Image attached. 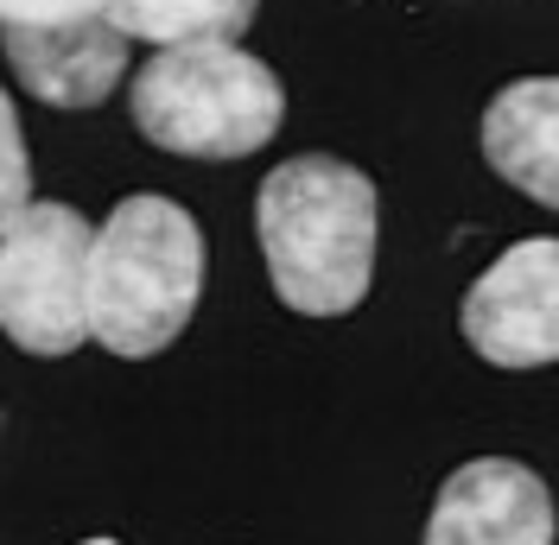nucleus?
I'll use <instances>...</instances> for the list:
<instances>
[{
	"label": "nucleus",
	"instance_id": "2",
	"mask_svg": "<svg viewBox=\"0 0 559 545\" xmlns=\"http://www.w3.org/2000/svg\"><path fill=\"white\" fill-rule=\"evenodd\" d=\"M204 292V229L173 197H121L90 254V337L108 355H159Z\"/></svg>",
	"mask_w": 559,
	"mask_h": 545
},
{
	"label": "nucleus",
	"instance_id": "5",
	"mask_svg": "<svg viewBox=\"0 0 559 545\" xmlns=\"http://www.w3.org/2000/svg\"><path fill=\"white\" fill-rule=\"evenodd\" d=\"M464 342L489 368H547L559 362V241L534 235L496 254V267L464 292Z\"/></svg>",
	"mask_w": 559,
	"mask_h": 545
},
{
	"label": "nucleus",
	"instance_id": "1",
	"mask_svg": "<svg viewBox=\"0 0 559 545\" xmlns=\"http://www.w3.org/2000/svg\"><path fill=\"white\" fill-rule=\"evenodd\" d=\"M254 235L280 305L299 317H344L376 272V184L331 153H299L261 178Z\"/></svg>",
	"mask_w": 559,
	"mask_h": 545
},
{
	"label": "nucleus",
	"instance_id": "12",
	"mask_svg": "<svg viewBox=\"0 0 559 545\" xmlns=\"http://www.w3.org/2000/svg\"><path fill=\"white\" fill-rule=\"evenodd\" d=\"M83 545H115V540H83Z\"/></svg>",
	"mask_w": 559,
	"mask_h": 545
},
{
	"label": "nucleus",
	"instance_id": "11",
	"mask_svg": "<svg viewBox=\"0 0 559 545\" xmlns=\"http://www.w3.org/2000/svg\"><path fill=\"white\" fill-rule=\"evenodd\" d=\"M33 204L26 197V146H20V121H13V108H7V209Z\"/></svg>",
	"mask_w": 559,
	"mask_h": 545
},
{
	"label": "nucleus",
	"instance_id": "7",
	"mask_svg": "<svg viewBox=\"0 0 559 545\" xmlns=\"http://www.w3.org/2000/svg\"><path fill=\"white\" fill-rule=\"evenodd\" d=\"M7 38V64L20 76V89H33L51 108H96L128 76V45L108 20L96 26H64V33H26V26H0Z\"/></svg>",
	"mask_w": 559,
	"mask_h": 545
},
{
	"label": "nucleus",
	"instance_id": "4",
	"mask_svg": "<svg viewBox=\"0 0 559 545\" xmlns=\"http://www.w3.org/2000/svg\"><path fill=\"white\" fill-rule=\"evenodd\" d=\"M90 254L96 229L70 204L7 209L0 222V324L26 355H70L90 337Z\"/></svg>",
	"mask_w": 559,
	"mask_h": 545
},
{
	"label": "nucleus",
	"instance_id": "8",
	"mask_svg": "<svg viewBox=\"0 0 559 545\" xmlns=\"http://www.w3.org/2000/svg\"><path fill=\"white\" fill-rule=\"evenodd\" d=\"M484 159L522 197L559 209V76H522L484 108Z\"/></svg>",
	"mask_w": 559,
	"mask_h": 545
},
{
	"label": "nucleus",
	"instance_id": "9",
	"mask_svg": "<svg viewBox=\"0 0 559 545\" xmlns=\"http://www.w3.org/2000/svg\"><path fill=\"white\" fill-rule=\"evenodd\" d=\"M261 0H108V26L146 45H210L248 33Z\"/></svg>",
	"mask_w": 559,
	"mask_h": 545
},
{
	"label": "nucleus",
	"instance_id": "6",
	"mask_svg": "<svg viewBox=\"0 0 559 545\" xmlns=\"http://www.w3.org/2000/svg\"><path fill=\"white\" fill-rule=\"evenodd\" d=\"M554 495L515 457H477L445 476L426 545H554Z\"/></svg>",
	"mask_w": 559,
	"mask_h": 545
},
{
	"label": "nucleus",
	"instance_id": "3",
	"mask_svg": "<svg viewBox=\"0 0 559 545\" xmlns=\"http://www.w3.org/2000/svg\"><path fill=\"white\" fill-rule=\"evenodd\" d=\"M128 108H134V128L159 153L248 159L280 134L286 89L261 58H248L242 45L210 38V45H173L153 64H140Z\"/></svg>",
	"mask_w": 559,
	"mask_h": 545
},
{
	"label": "nucleus",
	"instance_id": "10",
	"mask_svg": "<svg viewBox=\"0 0 559 545\" xmlns=\"http://www.w3.org/2000/svg\"><path fill=\"white\" fill-rule=\"evenodd\" d=\"M96 20H108V0H0V26H26V33H64Z\"/></svg>",
	"mask_w": 559,
	"mask_h": 545
}]
</instances>
